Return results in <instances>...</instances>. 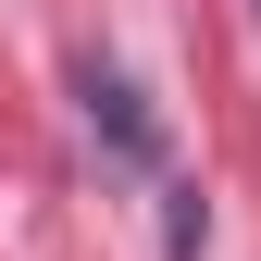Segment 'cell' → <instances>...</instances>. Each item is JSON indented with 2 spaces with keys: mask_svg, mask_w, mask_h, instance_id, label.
<instances>
[{
  "mask_svg": "<svg viewBox=\"0 0 261 261\" xmlns=\"http://www.w3.org/2000/svg\"><path fill=\"white\" fill-rule=\"evenodd\" d=\"M87 124H100V137H112L124 162H137V174H162V124L137 112V87H124L112 62H87Z\"/></svg>",
  "mask_w": 261,
  "mask_h": 261,
  "instance_id": "cell-1",
  "label": "cell"
}]
</instances>
